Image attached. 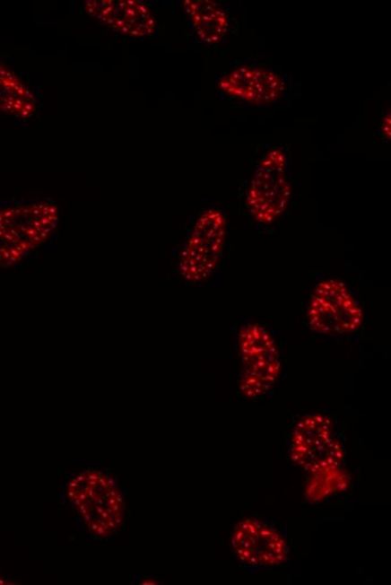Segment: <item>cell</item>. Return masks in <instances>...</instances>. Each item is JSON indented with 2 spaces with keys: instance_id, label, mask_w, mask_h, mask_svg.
I'll return each instance as SVG.
<instances>
[{
  "instance_id": "f546056e",
  "label": "cell",
  "mask_w": 391,
  "mask_h": 585,
  "mask_svg": "<svg viewBox=\"0 0 391 585\" xmlns=\"http://www.w3.org/2000/svg\"><path fill=\"white\" fill-rule=\"evenodd\" d=\"M86 483H87L88 485H91V486H93V487L98 486V481H95V480L87 481Z\"/></svg>"
},
{
  "instance_id": "30bf717a",
  "label": "cell",
  "mask_w": 391,
  "mask_h": 585,
  "mask_svg": "<svg viewBox=\"0 0 391 585\" xmlns=\"http://www.w3.org/2000/svg\"><path fill=\"white\" fill-rule=\"evenodd\" d=\"M38 110L35 92L19 74L0 60V113L29 121Z\"/></svg>"
},
{
  "instance_id": "5bb4252c",
  "label": "cell",
  "mask_w": 391,
  "mask_h": 585,
  "mask_svg": "<svg viewBox=\"0 0 391 585\" xmlns=\"http://www.w3.org/2000/svg\"><path fill=\"white\" fill-rule=\"evenodd\" d=\"M110 533H112V530H106L103 526L98 527V529L96 531V535L100 536V537H109L110 536Z\"/></svg>"
},
{
  "instance_id": "52a82bcc",
  "label": "cell",
  "mask_w": 391,
  "mask_h": 585,
  "mask_svg": "<svg viewBox=\"0 0 391 585\" xmlns=\"http://www.w3.org/2000/svg\"><path fill=\"white\" fill-rule=\"evenodd\" d=\"M232 545L239 560L251 566L279 565L288 556L286 540L282 534L257 520L239 522L233 533Z\"/></svg>"
},
{
  "instance_id": "2e32d148",
  "label": "cell",
  "mask_w": 391,
  "mask_h": 585,
  "mask_svg": "<svg viewBox=\"0 0 391 585\" xmlns=\"http://www.w3.org/2000/svg\"><path fill=\"white\" fill-rule=\"evenodd\" d=\"M108 526L109 528L112 531L117 530L118 528V526L117 525V522L114 521V517L110 516L108 520Z\"/></svg>"
},
{
  "instance_id": "484cf974",
  "label": "cell",
  "mask_w": 391,
  "mask_h": 585,
  "mask_svg": "<svg viewBox=\"0 0 391 585\" xmlns=\"http://www.w3.org/2000/svg\"><path fill=\"white\" fill-rule=\"evenodd\" d=\"M141 584H143V585L158 584V582H155V581L152 580V579H146V580L142 581Z\"/></svg>"
},
{
  "instance_id": "8992f818",
  "label": "cell",
  "mask_w": 391,
  "mask_h": 585,
  "mask_svg": "<svg viewBox=\"0 0 391 585\" xmlns=\"http://www.w3.org/2000/svg\"><path fill=\"white\" fill-rule=\"evenodd\" d=\"M228 223L220 208H210L195 223L182 249L179 269L189 283L205 282L221 261Z\"/></svg>"
},
{
  "instance_id": "4316f807",
  "label": "cell",
  "mask_w": 391,
  "mask_h": 585,
  "mask_svg": "<svg viewBox=\"0 0 391 585\" xmlns=\"http://www.w3.org/2000/svg\"><path fill=\"white\" fill-rule=\"evenodd\" d=\"M95 510L98 515H101V512H103L105 509L101 507V505L96 504Z\"/></svg>"
},
{
  "instance_id": "3957f363",
  "label": "cell",
  "mask_w": 391,
  "mask_h": 585,
  "mask_svg": "<svg viewBox=\"0 0 391 585\" xmlns=\"http://www.w3.org/2000/svg\"><path fill=\"white\" fill-rule=\"evenodd\" d=\"M291 195L288 157L275 146L257 163L247 190V207L257 223L271 224L286 210Z\"/></svg>"
},
{
  "instance_id": "ac0fdd59",
  "label": "cell",
  "mask_w": 391,
  "mask_h": 585,
  "mask_svg": "<svg viewBox=\"0 0 391 585\" xmlns=\"http://www.w3.org/2000/svg\"><path fill=\"white\" fill-rule=\"evenodd\" d=\"M114 517V521L117 522V525L118 527H123V516L122 513H115Z\"/></svg>"
},
{
  "instance_id": "cb8c5ba5",
  "label": "cell",
  "mask_w": 391,
  "mask_h": 585,
  "mask_svg": "<svg viewBox=\"0 0 391 585\" xmlns=\"http://www.w3.org/2000/svg\"><path fill=\"white\" fill-rule=\"evenodd\" d=\"M83 518H84V522H86L87 525L91 524L92 520L91 512L86 513V515H84Z\"/></svg>"
},
{
  "instance_id": "ffe728a7",
  "label": "cell",
  "mask_w": 391,
  "mask_h": 585,
  "mask_svg": "<svg viewBox=\"0 0 391 585\" xmlns=\"http://www.w3.org/2000/svg\"><path fill=\"white\" fill-rule=\"evenodd\" d=\"M66 486H68V489L80 490L79 483L75 482L74 480H70L68 483H66Z\"/></svg>"
},
{
  "instance_id": "9a60e30c",
  "label": "cell",
  "mask_w": 391,
  "mask_h": 585,
  "mask_svg": "<svg viewBox=\"0 0 391 585\" xmlns=\"http://www.w3.org/2000/svg\"><path fill=\"white\" fill-rule=\"evenodd\" d=\"M75 482L79 483V485H84V483L87 482V476H83V474H77L74 478H73Z\"/></svg>"
},
{
  "instance_id": "9c48e42d",
  "label": "cell",
  "mask_w": 391,
  "mask_h": 585,
  "mask_svg": "<svg viewBox=\"0 0 391 585\" xmlns=\"http://www.w3.org/2000/svg\"><path fill=\"white\" fill-rule=\"evenodd\" d=\"M225 95L252 105L274 103L284 91V82L268 69L239 66L219 82Z\"/></svg>"
},
{
  "instance_id": "4dcf8cb0",
  "label": "cell",
  "mask_w": 391,
  "mask_h": 585,
  "mask_svg": "<svg viewBox=\"0 0 391 585\" xmlns=\"http://www.w3.org/2000/svg\"><path fill=\"white\" fill-rule=\"evenodd\" d=\"M91 473L96 474V476H103V473H101L100 471H98V469H93V471H91Z\"/></svg>"
},
{
  "instance_id": "e0dca14e",
  "label": "cell",
  "mask_w": 391,
  "mask_h": 585,
  "mask_svg": "<svg viewBox=\"0 0 391 585\" xmlns=\"http://www.w3.org/2000/svg\"><path fill=\"white\" fill-rule=\"evenodd\" d=\"M98 485L104 487L106 490L109 489V486L108 485V478L103 476H100V480H98Z\"/></svg>"
},
{
  "instance_id": "d6986e66",
  "label": "cell",
  "mask_w": 391,
  "mask_h": 585,
  "mask_svg": "<svg viewBox=\"0 0 391 585\" xmlns=\"http://www.w3.org/2000/svg\"><path fill=\"white\" fill-rule=\"evenodd\" d=\"M88 526H89V529H91V533L96 534L98 527H100V522H98L96 520H91V524H89Z\"/></svg>"
},
{
  "instance_id": "ba28073f",
  "label": "cell",
  "mask_w": 391,
  "mask_h": 585,
  "mask_svg": "<svg viewBox=\"0 0 391 585\" xmlns=\"http://www.w3.org/2000/svg\"><path fill=\"white\" fill-rule=\"evenodd\" d=\"M84 10L126 37H152L157 31L153 13L140 0H88Z\"/></svg>"
},
{
  "instance_id": "6da1fadb",
  "label": "cell",
  "mask_w": 391,
  "mask_h": 585,
  "mask_svg": "<svg viewBox=\"0 0 391 585\" xmlns=\"http://www.w3.org/2000/svg\"><path fill=\"white\" fill-rule=\"evenodd\" d=\"M59 223V207L53 202L0 210V268L21 263L48 240Z\"/></svg>"
},
{
  "instance_id": "1f68e13d",
  "label": "cell",
  "mask_w": 391,
  "mask_h": 585,
  "mask_svg": "<svg viewBox=\"0 0 391 585\" xmlns=\"http://www.w3.org/2000/svg\"><path fill=\"white\" fill-rule=\"evenodd\" d=\"M83 476H91V471H89V469H84V471H83Z\"/></svg>"
},
{
  "instance_id": "8fae6325",
  "label": "cell",
  "mask_w": 391,
  "mask_h": 585,
  "mask_svg": "<svg viewBox=\"0 0 391 585\" xmlns=\"http://www.w3.org/2000/svg\"><path fill=\"white\" fill-rule=\"evenodd\" d=\"M182 7L196 37L207 46L220 43L228 34L229 17L219 3L213 0H185Z\"/></svg>"
},
{
  "instance_id": "603a6c76",
  "label": "cell",
  "mask_w": 391,
  "mask_h": 585,
  "mask_svg": "<svg viewBox=\"0 0 391 585\" xmlns=\"http://www.w3.org/2000/svg\"><path fill=\"white\" fill-rule=\"evenodd\" d=\"M108 485L109 486V489H113V487H117V480L113 477L108 478Z\"/></svg>"
},
{
  "instance_id": "277c9868",
  "label": "cell",
  "mask_w": 391,
  "mask_h": 585,
  "mask_svg": "<svg viewBox=\"0 0 391 585\" xmlns=\"http://www.w3.org/2000/svg\"><path fill=\"white\" fill-rule=\"evenodd\" d=\"M242 373L239 393L247 398L264 397L273 389L282 371L280 354L273 335L265 327H244L239 336Z\"/></svg>"
},
{
  "instance_id": "5b68a950",
  "label": "cell",
  "mask_w": 391,
  "mask_h": 585,
  "mask_svg": "<svg viewBox=\"0 0 391 585\" xmlns=\"http://www.w3.org/2000/svg\"><path fill=\"white\" fill-rule=\"evenodd\" d=\"M291 462L309 473L341 467L345 451L333 421L324 415H308L300 420L292 434Z\"/></svg>"
},
{
  "instance_id": "d4e9b609",
  "label": "cell",
  "mask_w": 391,
  "mask_h": 585,
  "mask_svg": "<svg viewBox=\"0 0 391 585\" xmlns=\"http://www.w3.org/2000/svg\"><path fill=\"white\" fill-rule=\"evenodd\" d=\"M117 502V499L115 498H109L108 502H106V507H113V505Z\"/></svg>"
},
{
  "instance_id": "44dd1931",
  "label": "cell",
  "mask_w": 391,
  "mask_h": 585,
  "mask_svg": "<svg viewBox=\"0 0 391 585\" xmlns=\"http://www.w3.org/2000/svg\"><path fill=\"white\" fill-rule=\"evenodd\" d=\"M119 493L117 487H113L110 489L108 493V498H117V495Z\"/></svg>"
},
{
  "instance_id": "83f0119b",
  "label": "cell",
  "mask_w": 391,
  "mask_h": 585,
  "mask_svg": "<svg viewBox=\"0 0 391 585\" xmlns=\"http://www.w3.org/2000/svg\"><path fill=\"white\" fill-rule=\"evenodd\" d=\"M115 499H117V503H119V504H123V503H124V498H123V495H122L121 493H118V494L117 495V498H115Z\"/></svg>"
},
{
  "instance_id": "4fadbf2b",
  "label": "cell",
  "mask_w": 391,
  "mask_h": 585,
  "mask_svg": "<svg viewBox=\"0 0 391 585\" xmlns=\"http://www.w3.org/2000/svg\"><path fill=\"white\" fill-rule=\"evenodd\" d=\"M381 132L382 135H384L385 139L388 141L390 139V133H391V118H390V114H387L384 122H382L381 126Z\"/></svg>"
},
{
  "instance_id": "7402d4cb",
  "label": "cell",
  "mask_w": 391,
  "mask_h": 585,
  "mask_svg": "<svg viewBox=\"0 0 391 585\" xmlns=\"http://www.w3.org/2000/svg\"><path fill=\"white\" fill-rule=\"evenodd\" d=\"M75 494H77V490L68 489V491H66V498L69 500H74Z\"/></svg>"
},
{
  "instance_id": "7c38bea8",
  "label": "cell",
  "mask_w": 391,
  "mask_h": 585,
  "mask_svg": "<svg viewBox=\"0 0 391 585\" xmlns=\"http://www.w3.org/2000/svg\"><path fill=\"white\" fill-rule=\"evenodd\" d=\"M312 474L305 492L306 498L310 502H321L345 491L350 485V477L341 467L323 468Z\"/></svg>"
},
{
  "instance_id": "7a4b0ae2",
  "label": "cell",
  "mask_w": 391,
  "mask_h": 585,
  "mask_svg": "<svg viewBox=\"0 0 391 585\" xmlns=\"http://www.w3.org/2000/svg\"><path fill=\"white\" fill-rule=\"evenodd\" d=\"M306 321L321 335H353L361 329L363 312L345 283L326 279L310 295Z\"/></svg>"
},
{
  "instance_id": "f1b7e54d",
  "label": "cell",
  "mask_w": 391,
  "mask_h": 585,
  "mask_svg": "<svg viewBox=\"0 0 391 585\" xmlns=\"http://www.w3.org/2000/svg\"><path fill=\"white\" fill-rule=\"evenodd\" d=\"M100 517L103 518V520H108L109 518L110 517V515H109V513L108 511H106V510H104V511L101 512Z\"/></svg>"
}]
</instances>
